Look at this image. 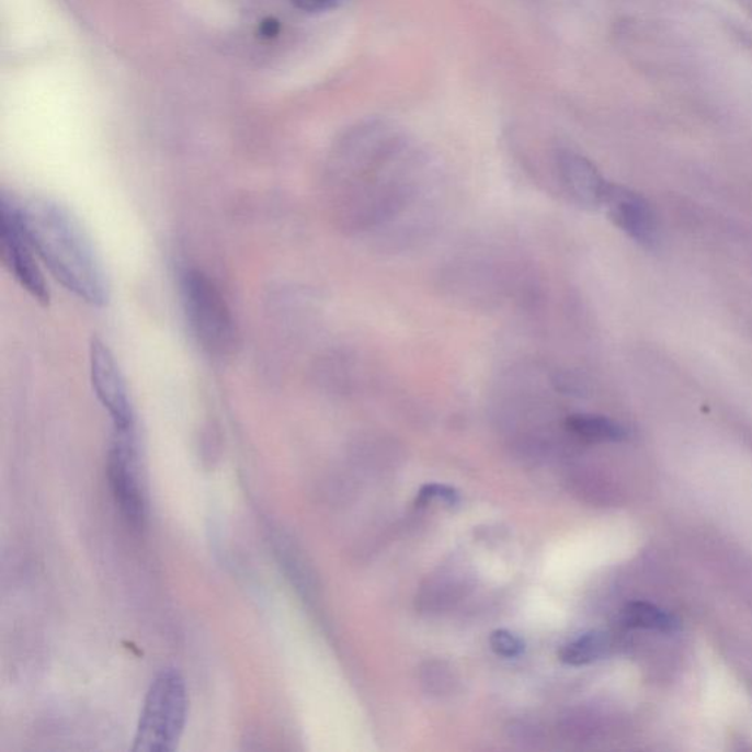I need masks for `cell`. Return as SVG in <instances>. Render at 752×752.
I'll return each mask as SVG.
<instances>
[{
    "mask_svg": "<svg viewBox=\"0 0 752 752\" xmlns=\"http://www.w3.org/2000/svg\"><path fill=\"white\" fill-rule=\"evenodd\" d=\"M557 172L565 193L578 206L599 209L603 206L608 184L586 158L573 152L557 157Z\"/></svg>",
    "mask_w": 752,
    "mask_h": 752,
    "instance_id": "9c48e42d",
    "label": "cell"
},
{
    "mask_svg": "<svg viewBox=\"0 0 752 752\" xmlns=\"http://www.w3.org/2000/svg\"><path fill=\"white\" fill-rule=\"evenodd\" d=\"M280 32L281 24L275 19L263 20L261 27H259V34H261L262 38H274L278 36Z\"/></svg>",
    "mask_w": 752,
    "mask_h": 752,
    "instance_id": "2e32d148",
    "label": "cell"
},
{
    "mask_svg": "<svg viewBox=\"0 0 752 752\" xmlns=\"http://www.w3.org/2000/svg\"><path fill=\"white\" fill-rule=\"evenodd\" d=\"M326 183L332 218L350 236L409 244L434 224L438 189L388 150L344 145L332 158Z\"/></svg>",
    "mask_w": 752,
    "mask_h": 752,
    "instance_id": "6da1fadb",
    "label": "cell"
},
{
    "mask_svg": "<svg viewBox=\"0 0 752 752\" xmlns=\"http://www.w3.org/2000/svg\"><path fill=\"white\" fill-rule=\"evenodd\" d=\"M611 648V635L601 630H591L561 648L559 659L561 663L570 665L591 664L604 659Z\"/></svg>",
    "mask_w": 752,
    "mask_h": 752,
    "instance_id": "7c38bea8",
    "label": "cell"
},
{
    "mask_svg": "<svg viewBox=\"0 0 752 752\" xmlns=\"http://www.w3.org/2000/svg\"><path fill=\"white\" fill-rule=\"evenodd\" d=\"M90 379L99 403L110 413L114 431L136 430V417L123 372L114 353L99 339H93L90 344Z\"/></svg>",
    "mask_w": 752,
    "mask_h": 752,
    "instance_id": "52a82bcc",
    "label": "cell"
},
{
    "mask_svg": "<svg viewBox=\"0 0 752 752\" xmlns=\"http://www.w3.org/2000/svg\"><path fill=\"white\" fill-rule=\"evenodd\" d=\"M0 252L3 263L21 287L38 304H49V287L38 266L36 250L21 223L19 202L7 194L0 196Z\"/></svg>",
    "mask_w": 752,
    "mask_h": 752,
    "instance_id": "5b68a950",
    "label": "cell"
},
{
    "mask_svg": "<svg viewBox=\"0 0 752 752\" xmlns=\"http://www.w3.org/2000/svg\"><path fill=\"white\" fill-rule=\"evenodd\" d=\"M622 622L628 628L657 630V633H674L680 629V620L663 608L646 601H634L622 612Z\"/></svg>",
    "mask_w": 752,
    "mask_h": 752,
    "instance_id": "8fae6325",
    "label": "cell"
},
{
    "mask_svg": "<svg viewBox=\"0 0 752 752\" xmlns=\"http://www.w3.org/2000/svg\"><path fill=\"white\" fill-rule=\"evenodd\" d=\"M344 0H292L294 8L306 14H322V12L339 10Z\"/></svg>",
    "mask_w": 752,
    "mask_h": 752,
    "instance_id": "9a60e30c",
    "label": "cell"
},
{
    "mask_svg": "<svg viewBox=\"0 0 752 752\" xmlns=\"http://www.w3.org/2000/svg\"><path fill=\"white\" fill-rule=\"evenodd\" d=\"M107 479L125 521L141 528L146 521V499L138 469L136 430L114 431L106 465Z\"/></svg>",
    "mask_w": 752,
    "mask_h": 752,
    "instance_id": "8992f818",
    "label": "cell"
},
{
    "mask_svg": "<svg viewBox=\"0 0 752 752\" xmlns=\"http://www.w3.org/2000/svg\"><path fill=\"white\" fill-rule=\"evenodd\" d=\"M603 206L616 227L643 246L656 241L657 225L651 206L639 194L620 185L608 184Z\"/></svg>",
    "mask_w": 752,
    "mask_h": 752,
    "instance_id": "ba28073f",
    "label": "cell"
},
{
    "mask_svg": "<svg viewBox=\"0 0 752 752\" xmlns=\"http://www.w3.org/2000/svg\"><path fill=\"white\" fill-rule=\"evenodd\" d=\"M189 694L183 674L163 669L147 691L133 751H174L187 721Z\"/></svg>",
    "mask_w": 752,
    "mask_h": 752,
    "instance_id": "3957f363",
    "label": "cell"
},
{
    "mask_svg": "<svg viewBox=\"0 0 752 752\" xmlns=\"http://www.w3.org/2000/svg\"><path fill=\"white\" fill-rule=\"evenodd\" d=\"M565 428L569 434L586 443H620L629 436L622 423L601 414H570L565 419Z\"/></svg>",
    "mask_w": 752,
    "mask_h": 752,
    "instance_id": "30bf717a",
    "label": "cell"
},
{
    "mask_svg": "<svg viewBox=\"0 0 752 752\" xmlns=\"http://www.w3.org/2000/svg\"><path fill=\"white\" fill-rule=\"evenodd\" d=\"M432 500H441L444 504L456 505L459 503V492L455 488L440 486V483H426L419 491L417 505L425 508Z\"/></svg>",
    "mask_w": 752,
    "mask_h": 752,
    "instance_id": "5bb4252c",
    "label": "cell"
},
{
    "mask_svg": "<svg viewBox=\"0 0 752 752\" xmlns=\"http://www.w3.org/2000/svg\"><path fill=\"white\" fill-rule=\"evenodd\" d=\"M19 210L29 239L52 276L84 304L105 306L110 300V284L79 219L47 197L19 203Z\"/></svg>",
    "mask_w": 752,
    "mask_h": 752,
    "instance_id": "7a4b0ae2",
    "label": "cell"
},
{
    "mask_svg": "<svg viewBox=\"0 0 752 752\" xmlns=\"http://www.w3.org/2000/svg\"><path fill=\"white\" fill-rule=\"evenodd\" d=\"M181 300L194 339L210 356L224 357L237 347V328L230 306L214 281L201 270L181 274Z\"/></svg>",
    "mask_w": 752,
    "mask_h": 752,
    "instance_id": "277c9868",
    "label": "cell"
},
{
    "mask_svg": "<svg viewBox=\"0 0 752 752\" xmlns=\"http://www.w3.org/2000/svg\"><path fill=\"white\" fill-rule=\"evenodd\" d=\"M490 646L497 656L504 659H516L525 651V642L505 629H497L490 635Z\"/></svg>",
    "mask_w": 752,
    "mask_h": 752,
    "instance_id": "4fadbf2b",
    "label": "cell"
}]
</instances>
